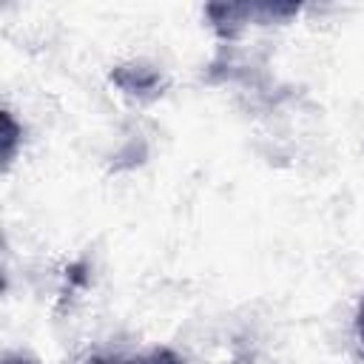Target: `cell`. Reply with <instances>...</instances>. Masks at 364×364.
<instances>
[{
    "instance_id": "6da1fadb",
    "label": "cell",
    "mask_w": 364,
    "mask_h": 364,
    "mask_svg": "<svg viewBox=\"0 0 364 364\" xmlns=\"http://www.w3.org/2000/svg\"><path fill=\"white\" fill-rule=\"evenodd\" d=\"M3 125H6L3 142H6V159H9V156H11V151H14V134H17V128H14V122H11V117H9V114H3Z\"/></svg>"
},
{
    "instance_id": "7a4b0ae2",
    "label": "cell",
    "mask_w": 364,
    "mask_h": 364,
    "mask_svg": "<svg viewBox=\"0 0 364 364\" xmlns=\"http://www.w3.org/2000/svg\"><path fill=\"white\" fill-rule=\"evenodd\" d=\"M85 364H111V361H102V358H88Z\"/></svg>"
},
{
    "instance_id": "3957f363",
    "label": "cell",
    "mask_w": 364,
    "mask_h": 364,
    "mask_svg": "<svg viewBox=\"0 0 364 364\" xmlns=\"http://www.w3.org/2000/svg\"><path fill=\"white\" fill-rule=\"evenodd\" d=\"M6 364H26L23 358H6Z\"/></svg>"
},
{
    "instance_id": "277c9868",
    "label": "cell",
    "mask_w": 364,
    "mask_h": 364,
    "mask_svg": "<svg viewBox=\"0 0 364 364\" xmlns=\"http://www.w3.org/2000/svg\"><path fill=\"white\" fill-rule=\"evenodd\" d=\"M361 338H364V310H361Z\"/></svg>"
}]
</instances>
